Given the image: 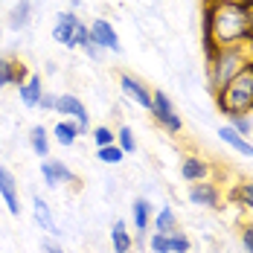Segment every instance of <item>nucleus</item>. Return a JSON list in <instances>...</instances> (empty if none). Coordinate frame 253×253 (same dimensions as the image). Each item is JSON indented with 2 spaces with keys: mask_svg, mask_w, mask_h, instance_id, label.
<instances>
[{
  "mask_svg": "<svg viewBox=\"0 0 253 253\" xmlns=\"http://www.w3.org/2000/svg\"><path fill=\"white\" fill-rule=\"evenodd\" d=\"M204 58L210 61L218 47L253 44V6L242 3H207L204 6Z\"/></svg>",
  "mask_w": 253,
  "mask_h": 253,
  "instance_id": "f257e3e1",
  "label": "nucleus"
},
{
  "mask_svg": "<svg viewBox=\"0 0 253 253\" xmlns=\"http://www.w3.org/2000/svg\"><path fill=\"white\" fill-rule=\"evenodd\" d=\"M207 76L212 93H218L236 73H242L248 64H253V44H233V47H218L215 55L207 61Z\"/></svg>",
  "mask_w": 253,
  "mask_h": 253,
  "instance_id": "f03ea898",
  "label": "nucleus"
},
{
  "mask_svg": "<svg viewBox=\"0 0 253 253\" xmlns=\"http://www.w3.org/2000/svg\"><path fill=\"white\" fill-rule=\"evenodd\" d=\"M215 105H218V111L224 117H230V114H251L253 111V64H248L242 73H236L215 93Z\"/></svg>",
  "mask_w": 253,
  "mask_h": 253,
  "instance_id": "7ed1b4c3",
  "label": "nucleus"
},
{
  "mask_svg": "<svg viewBox=\"0 0 253 253\" xmlns=\"http://www.w3.org/2000/svg\"><path fill=\"white\" fill-rule=\"evenodd\" d=\"M149 114L154 117V123L163 128V131H169V134H180L183 123H180V117L175 114L172 99H169L163 90H152V111H149Z\"/></svg>",
  "mask_w": 253,
  "mask_h": 253,
  "instance_id": "20e7f679",
  "label": "nucleus"
},
{
  "mask_svg": "<svg viewBox=\"0 0 253 253\" xmlns=\"http://www.w3.org/2000/svg\"><path fill=\"white\" fill-rule=\"evenodd\" d=\"M55 114H61V120H70L79 126V134H87L90 131V114L84 108V102L73 96V93H61L55 99Z\"/></svg>",
  "mask_w": 253,
  "mask_h": 253,
  "instance_id": "39448f33",
  "label": "nucleus"
},
{
  "mask_svg": "<svg viewBox=\"0 0 253 253\" xmlns=\"http://www.w3.org/2000/svg\"><path fill=\"white\" fill-rule=\"evenodd\" d=\"M87 32H90V41H93L99 50L123 52V47H120V38H117V29L111 26V21H105V18H93V21L87 24Z\"/></svg>",
  "mask_w": 253,
  "mask_h": 253,
  "instance_id": "423d86ee",
  "label": "nucleus"
},
{
  "mask_svg": "<svg viewBox=\"0 0 253 253\" xmlns=\"http://www.w3.org/2000/svg\"><path fill=\"white\" fill-rule=\"evenodd\" d=\"M41 177L47 180V186L55 189V186H61V183H76V175L70 172V166L67 163H61V160H41Z\"/></svg>",
  "mask_w": 253,
  "mask_h": 253,
  "instance_id": "0eeeda50",
  "label": "nucleus"
},
{
  "mask_svg": "<svg viewBox=\"0 0 253 253\" xmlns=\"http://www.w3.org/2000/svg\"><path fill=\"white\" fill-rule=\"evenodd\" d=\"M120 90L126 93L131 102H137L140 108H146V111H152V90L140 82L137 76H131V73H123L120 76Z\"/></svg>",
  "mask_w": 253,
  "mask_h": 253,
  "instance_id": "6e6552de",
  "label": "nucleus"
},
{
  "mask_svg": "<svg viewBox=\"0 0 253 253\" xmlns=\"http://www.w3.org/2000/svg\"><path fill=\"white\" fill-rule=\"evenodd\" d=\"M0 198L6 204V210L12 212V215H21V198H18V180L15 175L6 169V166H0Z\"/></svg>",
  "mask_w": 253,
  "mask_h": 253,
  "instance_id": "1a4fd4ad",
  "label": "nucleus"
},
{
  "mask_svg": "<svg viewBox=\"0 0 253 253\" xmlns=\"http://www.w3.org/2000/svg\"><path fill=\"white\" fill-rule=\"evenodd\" d=\"M189 201L195 204V207H210V210H218L221 207V192H218V186L215 183H192L189 186Z\"/></svg>",
  "mask_w": 253,
  "mask_h": 253,
  "instance_id": "9d476101",
  "label": "nucleus"
},
{
  "mask_svg": "<svg viewBox=\"0 0 253 253\" xmlns=\"http://www.w3.org/2000/svg\"><path fill=\"white\" fill-rule=\"evenodd\" d=\"M76 26H79L76 12H58L55 15V26H52V38L58 44H64V47L73 50V32H76Z\"/></svg>",
  "mask_w": 253,
  "mask_h": 253,
  "instance_id": "9b49d317",
  "label": "nucleus"
},
{
  "mask_svg": "<svg viewBox=\"0 0 253 253\" xmlns=\"http://www.w3.org/2000/svg\"><path fill=\"white\" fill-rule=\"evenodd\" d=\"M32 215H35V224L44 230L47 236H58V233H61L58 224H55V218H52L50 207H47V201H44L41 195H35V198H32Z\"/></svg>",
  "mask_w": 253,
  "mask_h": 253,
  "instance_id": "f8f14e48",
  "label": "nucleus"
},
{
  "mask_svg": "<svg viewBox=\"0 0 253 253\" xmlns=\"http://www.w3.org/2000/svg\"><path fill=\"white\" fill-rule=\"evenodd\" d=\"M180 175L186 177L189 183H198V180H207L210 177V163L204 157H195V154H186L183 163H180Z\"/></svg>",
  "mask_w": 253,
  "mask_h": 253,
  "instance_id": "ddd939ff",
  "label": "nucleus"
},
{
  "mask_svg": "<svg viewBox=\"0 0 253 253\" xmlns=\"http://www.w3.org/2000/svg\"><path fill=\"white\" fill-rule=\"evenodd\" d=\"M218 137H221V143L230 146L236 154H242V157H253V143L248 137H242L239 131H233L230 126H221L218 128Z\"/></svg>",
  "mask_w": 253,
  "mask_h": 253,
  "instance_id": "4468645a",
  "label": "nucleus"
},
{
  "mask_svg": "<svg viewBox=\"0 0 253 253\" xmlns=\"http://www.w3.org/2000/svg\"><path fill=\"white\" fill-rule=\"evenodd\" d=\"M18 96H21V102H24V108H38V102H41V96H44L41 76H35V73H32V76L18 87Z\"/></svg>",
  "mask_w": 253,
  "mask_h": 253,
  "instance_id": "2eb2a0df",
  "label": "nucleus"
},
{
  "mask_svg": "<svg viewBox=\"0 0 253 253\" xmlns=\"http://www.w3.org/2000/svg\"><path fill=\"white\" fill-rule=\"evenodd\" d=\"M131 221H134V230L143 236L149 224H152V204L146 201V198H137V201L131 204Z\"/></svg>",
  "mask_w": 253,
  "mask_h": 253,
  "instance_id": "dca6fc26",
  "label": "nucleus"
},
{
  "mask_svg": "<svg viewBox=\"0 0 253 253\" xmlns=\"http://www.w3.org/2000/svg\"><path fill=\"white\" fill-rule=\"evenodd\" d=\"M29 149L35 152V157H41V160L50 157V137H47V128L44 126L29 128Z\"/></svg>",
  "mask_w": 253,
  "mask_h": 253,
  "instance_id": "f3484780",
  "label": "nucleus"
},
{
  "mask_svg": "<svg viewBox=\"0 0 253 253\" xmlns=\"http://www.w3.org/2000/svg\"><path fill=\"white\" fill-rule=\"evenodd\" d=\"M52 137H55V143H58V146H73L82 134H79L76 123H70V120H58L55 128H52Z\"/></svg>",
  "mask_w": 253,
  "mask_h": 253,
  "instance_id": "a211bd4d",
  "label": "nucleus"
},
{
  "mask_svg": "<svg viewBox=\"0 0 253 253\" xmlns=\"http://www.w3.org/2000/svg\"><path fill=\"white\" fill-rule=\"evenodd\" d=\"M29 18H32V0H18L12 6V12H9V26L12 29H24L29 24Z\"/></svg>",
  "mask_w": 253,
  "mask_h": 253,
  "instance_id": "6ab92c4d",
  "label": "nucleus"
},
{
  "mask_svg": "<svg viewBox=\"0 0 253 253\" xmlns=\"http://www.w3.org/2000/svg\"><path fill=\"white\" fill-rule=\"evenodd\" d=\"M111 245H114V253H128L131 251V245H134V239H131V233L123 221H117L114 227H111Z\"/></svg>",
  "mask_w": 253,
  "mask_h": 253,
  "instance_id": "aec40b11",
  "label": "nucleus"
},
{
  "mask_svg": "<svg viewBox=\"0 0 253 253\" xmlns=\"http://www.w3.org/2000/svg\"><path fill=\"white\" fill-rule=\"evenodd\" d=\"M177 224H175V212H172V207H160V212L154 215V233H175Z\"/></svg>",
  "mask_w": 253,
  "mask_h": 253,
  "instance_id": "412c9836",
  "label": "nucleus"
},
{
  "mask_svg": "<svg viewBox=\"0 0 253 253\" xmlns=\"http://www.w3.org/2000/svg\"><path fill=\"white\" fill-rule=\"evenodd\" d=\"M230 201H236L239 207L253 210V180L251 183H242V186H233V189H230Z\"/></svg>",
  "mask_w": 253,
  "mask_h": 253,
  "instance_id": "4be33fe9",
  "label": "nucleus"
},
{
  "mask_svg": "<svg viewBox=\"0 0 253 253\" xmlns=\"http://www.w3.org/2000/svg\"><path fill=\"white\" fill-rule=\"evenodd\" d=\"M15 61L18 58H9V55H0V90L15 84Z\"/></svg>",
  "mask_w": 253,
  "mask_h": 253,
  "instance_id": "5701e85b",
  "label": "nucleus"
},
{
  "mask_svg": "<svg viewBox=\"0 0 253 253\" xmlns=\"http://www.w3.org/2000/svg\"><path fill=\"white\" fill-rule=\"evenodd\" d=\"M227 120H230L227 126L233 128V131H239L242 137H251L253 134V120L248 117V114H230Z\"/></svg>",
  "mask_w": 253,
  "mask_h": 253,
  "instance_id": "b1692460",
  "label": "nucleus"
},
{
  "mask_svg": "<svg viewBox=\"0 0 253 253\" xmlns=\"http://www.w3.org/2000/svg\"><path fill=\"white\" fill-rule=\"evenodd\" d=\"M117 146H120L126 154L137 152V137H134V131H131L128 126H120V131H117Z\"/></svg>",
  "mask_w": 253,
  "mask_h": 253,
  "instance_id": "393cba45",
  "label": "nucleus"
},
{
  "mask_svg": "<svg viewBox=\"0 0 253 253\" xmlns=\"http://www.w3.org/2000/svg\"><path fill=\"white\" fill-rule=\"evenodd\" d=\"M126 157V152L114 143V146H102V149H96V160H102V163H108V166H114V163H120Z\"/></svg>",
  "mask_w": 253,
  "mask_h": 253,
  "instance_id": "a878e982",
  "label": "nucleus"
},
{
  "mask_svg": "<svg viewBox=\"0 0 253 253\" xmlns=\"http://www.w3.org/2000/svg\"><path fill=\"white\" fill-rule=\"evenodd\" d=\"M90 137H93V146H96V149H102V146H114V143H117V131H111L108 126H96Z\"/></svg>",
  "mask_w": 253,
  "mask_h": 253,
  "instance_id": "bb28decb",
  "label": "nucleus"
},
{
  "mask_svg": "<svg viewBox=\"0 0 253 253\" xmlns=\"http://www.w3.org/2000/svg\"><path fill=\"white\" fill-rule=\"evenodd\" d=\"M169 248H172V253H189V239H186V233H180V230L169 233Z\"/></svg>",
  "mask_w": 253,
  "mask_h": 253,
  "instance_id": "cd10ccee",
  "label": "nucleus"
},
{
  "mask_svg": "<svg viewBox=\"0 0 253 253\" xmlns=\"http://www.w3.org/2000/svg\"><path fill=\"white\" fill-rule=\"evenodd\" d=\"M149 248H152V253H172V248H169V236H166V233H154L152 239H149Z\"/></svg>",
  "mask_w": 253,
  "mask_h": 253,
  "instance_id": "c85d7f7f",
  "label": "nucleus"
},
{
  "mask_svg": "<svg viewBox=\"0 0 253 253\" xmlns=\"http://www.w3.org/2000/svg\"><path fill=\"white\" fill-rule=\"evenodd\" d=\"M90 44V32H87V24L79 21L76 32H73V47H87Z\"/></svg>",
  "mask_w": 253,
  "mask_h": 253,
  "instance_id": "c756f323",
  "label": "nucleus"
},
{
  "mask_svg": "<svg viewBox=\"0 0 253 253\" xmlns=\"http://www.w3.org/2000/svg\"><path fill=\"white\" fill-rule=\"evenodd\" d=\"M29 76H32V73H29V67H26L24 61H15V87H21Z\"/></svg>",
  "mask_w": 253,
  "mask_h": 253,
  "instance_id": "7c9ffc66",
  "label": "nucleus"
},
{
  "mask_svg": "<svg viewBox=\"0 0 253 253\" xmlns=\"http://www.w3.org/2000/svg\"><path fill=\"white\" fill-rule=\"evenodd\" d=\"M55 99H58V96H52V93L44 90V96H41V102H38V108H41V111H55Z\"/></svg>",
  "mask_w": 253,
  "mask_h": 253,
  "instance_id": "2f4dec72",
  "label": "nucleus"
},
{
  "mask_svg": "<svg viewBox=\"0 0 253 253\" xmlns=\"http://www.w3.org/2000/svg\"><path fill=\"white\" fill-rule=\"evenodd\" d=\"M242 245H245V251L248 253H253V224L242 230Z\"/></svg>",
  "mask_w": 253,
  "mask_h": 253,
  "instance_id": "473e14b6",
  "label": "nucleus"
},
{
  "mask_svg": "<svg viewBox=\"0 0 253 253\" xmlns=\"http://www.w3.org/2000/svg\"><path fill=\"white\" fill-rule=\"evenodd\" d=\"M82 50L87 52V55H90V58H99V55H102V50H99V47H96V44H93V41H90V44H87V47H82Z\"/></svg>",
  "mask_w": 253,
  "mask_h": 253,
  "instance_id": "72a5a7b5",
  "label": "nucleus"
},
{
  "mask_svg": "<svg viewBox=\"0 0 253 253\" xmlns=\"http://www.w3.org/2000/svg\"><path fill=\"white\" fill-rule=\"evenodd\" d=\"M44 251H47V253H64L55 242H52V239H44Z\"/></svg>",
  "mask_w": 253,
  "mask_h": 253,
  "instance_id": "f704fd0d",
  "label": "nucleus"
},
{
  "mask_svg": "<svg viewBox=\"0 0 253 253\" xmlns=\"http://www.w3.org/2000/svg\"><path fill=\"white\" fill-rule=\"evenodd\" d=\"M207 3H242V6H253V0H207Z\"/></svg>",
  "mask_w": 253,
  "mask_h": 253,
  "instance_id": "c9c22d12",
  "label": "nucleus"
}]
</instances>
